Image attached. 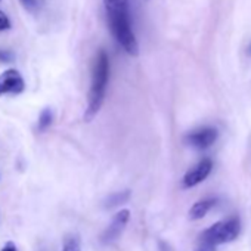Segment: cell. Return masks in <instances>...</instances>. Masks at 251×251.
<instances>
[{"label":"cell","instance_id":"e0dca14e","mask_svg":"<svg viewBox=\"0 0 251 251\" xmlns=\"http://www.w3.org/2000/svg\"><path fill=\"white\" fill-rule=\"evenodd\" d=\"M200 251H205V250H200Z\"/></svg>","mask_w":251,"mask_h":251},{"label":"cell","instance_id":"277c9868","mask_svg":"<svg viewBox=\"0 0 251 251\" xmlns=\"http://www.w3.org/2000/svg\"><path fill=\"white\" fill-rule=\"evenodd\" d=\"M129 220H130V210L124 208V210H120L118 213H115L111 223L100 235V242L103 245H108V244H112L114 241H117L120 238V235L124 232Z\"/></svg>","mask_w":251,"mask_h":251},{"label":"cell","instance_id":"9a60e30c","mask_svg":"<svg viewBox=\"0 0 251 251\" xmlns=\"http://www.w3.org/2000/svg\"><path fill=\"white\" fill-rule=\"evenodd\" d=\"M0 251H18V248H17V245L12 242V241H9V242H6L3 247H2V250Z\"/></svg>","mask_w":251,"mask_h":251},{"label":"cell","instance_id":"8fae6325","mask_svg":"<svg viewBox=\"0 0 251 251\" xmlns=\"http://www.w3.org/2000/svg\"><path fill=\"white\" fill-rule=\"evenodd\" d=\"M61 251H81V242L77 235H67Z\"/></svg>","mask_w":251,"mask_h":251},{"label":"cell","instance_id":"7a4b0ae2","mask_svg":"<svg viewBox=\"0 0 251 251\" xmlns=\"http://www.w3.org/2000/svg\"><path fill=\"white\" fill-rule=\"evenodd\" d=\"M109 58L108 53L100 49L92 64V80H90V89L87 95V108L84 112V120L90 121L96 117V114L100 111L105 95H106V87L109 81Z\"/></svg>","mask_w":251,"mask_h":251},{"label":"cell","instance_id":"52a82bcc","mask_svg":"<svg viewBox=\"0 0 251 251\" xmlns=\"http://www.w3.org/2000/svg\"><path fill=\"white\" fill-rule=\"evenodd\" d=\"M219 132L214 127H201L186 136V142L197 150H207L217 141Z\"/></svg>","mask_w":251,"mask_h":251},{"label":"cell","instance_id":"8992f818","mask_svg":"<svg viewBox=\"0 0 251 251\" xmlns=\"http://www.w3.org/2000/svg\"><path fill=\"white\" fill-rule=\"evenodd\" d=\"M213 170V160L205 157L183 176V188H194L204 182Z\"/></svg>","mask_w":251,"mask_h":251},{"label":"cell","instance_id":"3957f363","mask_svg":"<svg viewBox=\"0 0 251 251\" xmlns=\"http://www.w3.org/2000/svg\"><path fill=\"white\" fill-rule=\"evenodd\" d=\"M239 233H241V220L238 216H232L207 227L200 235V241L205 248H214L217 245L235 241L239 236Z\"/></svg>","mask_w":251,"mask_h":251},{"label":"cell","instance_id":"2e32d148","mask_svg":"<svg viewBox=\"0 0 251 251\" xmlns=\"http://www.w3.org/2000/svg\"><path fill=\"white\" fill-rule=\"evenodd\" d=\"M158 250H160V251H172L170 245H169L167 242H164V241H160V242H158Z\"/></svg>","mask_w":251,"mask_h":251},{"label":"cell","instance_id":"7c38bea8","mask_svg":"<svg viewBox=\"0 0 251 251\" xmlns=\"http://www.w3.org/2000/svg\"><path fill=\"white\" fill-rule=\"evenodd\" d=\"M14 59H15V55L12 50L0 49V64H11L14 62Z\"/></svg>","mask_w":251,"mask_h":251},{"label":"cell","instance_id":"ba28073f","mask_svg":"<svg viewBox=\"0 0 251 251\" xmlns=\"http://www.w3.org/2000/svg\"><path fill=\"white\" fill-rule=\"evenodd\" d=\"M216 204H217V198H205V200L195 202L189 210V219H192V220L202 219Z\"/></svg>","mask_w":251,"mask_h":251},{"label":"cell","instance_id":"5bb4252c","mask_svg":"<svg viewBox=\"0 0 251 251\" xmlns=\"http://www.w3.org/2000/svg\"><path fill=\"white\" fill-rule=\"evenodd\" d=\"M20 2L23 3V6L30 11V12H34L37 8H39V0H20Z\"/></svg>","mask_w":251,"mask_h":251},{"label":"cell","instance_id":"6da1fadb","mask_svg":"<svg viewBox=\"0 0 251 251\" xmlns=\"http://www.w3.org/2000/svg\"><path fill=\"white\" fill-rule=\"evenodd\" d=\"M103 6L112 37L130 56H138L139 43L130 23L129 0H103Z\"/></svg>","mask_w":251,"mask_h":251},{"label":"cell","instance_id":"5b68a950","mask_svg":"<svg viewBox=\"0 0 251 251\" xmlns=\"http://www.w3.org/2000/svg\"><path fill=\"white\" fill-rule=\"evenodd\" d=\"M25 89V81L21 73L15 68H9L0 74V96L20 95Z\"/></svg>","mask_w":251,"mask_h":251},{"label":"cell","instance_id":"9c48e42d","mask_svg":"<svg viewBox=\"0 0 251 251\" xmlns=\"http://www.w3.org/2000/svg\"><path fill=\"white\" fill-rule=\"evenodd\" d=\"M53 120H55V114L50 108H45L40 115H39V120H37V130L40 133L46 132L50 126L53 124Z\"/></svg>","mask_w":251,"mask_h":251},{"label":"cell","instance_id":"30bf717a","mask_svg":"<svg viewBox=\"0 0 251 251\" xmlns=\"http://www.w3.org/2000/svg\"><path fill=\"white\" fill-rule=\"evenodd\" d=\"M130 198V191H120V192H115L112 195L108 197V200L105 201V207L108 208H112L118 204H123V202H127Z\"/></svg>","mask_w":251,"mask_h":251},{"label":"cell","instance_id":"4fadbf2b","mask_svg":"<svg viewBox=\"0 0 251 251\" xmlns=\"http://www.w3.org/2000/svg\"><path fill=\"white\" fill-rule=\"evenodd\" d=\"M11 27H12V24H11L9 17L3 11H0V31H6Z\"/></svg>","mask_w":251,"mask_h":251}]
</instances>
